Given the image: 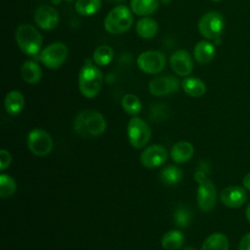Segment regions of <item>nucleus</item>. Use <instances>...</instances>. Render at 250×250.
<instances>
[{
    "label": "nucleus",
    "mask_w": 250,
    "mask_h": 250,
    "mask_svg": "<svg viewBox=\"0 0 250 250\" xmlns=\"http://www.w3.org/2000/svg\"><path fill=\"white\" fill-rule=\"evenodd\" d=\"M158 25L157 22L151 19L145 17L141 19L136 24V31L138 35L144 39H150L157 33Z\"/></svg>",
    "instance_id": "obj_22"
},
{
    "label": "nucleus",
    "mask_w": 250,
    "mask_h": 250,
    "mask_svg": "<svg viewBox=\"0 0 250 250\" xmlns=\"http://www.w3.org/2000/svg\"><path fill=\"white\" fill-rule=\"evenodd\" d=\"M133 23L132 12L124 5L117 6L106 15L104 25L110 34H121L130 29Z\"/></svg>",
    "instance_id": "obj_3"
},
{
    "label": "nucleus",
    "mask_w": 250,
    "mask_h": 250,
    "mask_svg": "<svg viewBox=\"0 0 250 250\" xmlns=\"http://www.w3.org/2000/svg\"><path fill=\"white\" fill-rule=\"evenodd\" d=\"M103 85V73L94 62L87 59L78 74V87L80 93L88 99L95 98Z\"/></svg>",
    "instance_id": "obj_2"
},
{
    "label": "nucleus",
    "mask_w": 250,
    "mask_h": 250,
    "mask_svg": "<svg viewBox=\"0 0 250 250\" xmlns=\"http://www.w3.org/2000/svg\"><path fill=\"white\" fill-rule=\"evenodd\" d=\"M22 79L28 84H36L41 80L42 70L38 63L32 61H27L21 67Z\"/></svg>",
    "instance_id": "obj_19"
},
{
    "label": "nucleus",
    "mask_w": 250,
    "mask_h": 250,
    "mask_svg": "<svg viewBox=\"0 0 250 250\" xmlns=\"http://www.w3.org/2000/svg\"><path fill=\"white\" fill-rule=\"evenodd\" d=\"M124 0H106V2L108 3H111V4H118V3H121L123 2Z\"/></svg>",
    "instance_id": "obj_35"
},
{
    "label": "nucleus",
    "mask_w": 250,
    "mask_h": 250,
    "mask_svg": "<svg viewBox=\"0 0 250 250\" xmlns=\"http://www.w3.org/2000/svg\"><path fill=\"white\" fill-rule=\"evenodd\" d=\"M159 5V0H131L130 6L133 13L138 16L153 14Z\"/></svg>",
    "instance_id": "obj_24"
},
{
    "label": "nucleus",
    "mask_w": 250,
    "mask_h": 250,
    "mask_svg": "<svg viewBox=\"0 0 250 250\" xmlns=\"http://www.w3.org/2000/svg\"><path fill=\"white\" fill-rule=\"evenodd\" d=\"M220 199L221 202L229 208H238L246 202V189L244 187L239 186L227 187L221 191Z\"/></svg>",
    "instance_id": "obj_13"
},
{
    "label": "nucleus",
    "mask_w": 250,
    "mask_h": 250,
    "mask_svg": "<svg viewBox=\"0 0 250 250\" xmlns=\"http://www.w3.org/2000/svg\"><path fill=\"white\" fill-rule=\"evenodd\" d=\"M194 153V147L191 143L181 141L176 143L170 151L171 158L176 163H186L191 159Z\"/></svg>",
    "instance_id": "obj_16"
},
{
    "label": "nucleus",
    "mask_w": 250,
    "mask_h": 250,
    "mask_svg": "<svg viewBox=\"0 0 250 250\" xmlns=\"http://www.w3.org/2000/svg\"><path fill=\"white\" fill-rule=\"evenodd\" d=\"M242 184H243V187H244L245 189L250 190V172L247 173V174L244 176V178H243V180H242Z\"/></svg>",
    "instance_id": "obj_33"
},
{
    "label": "nucleus",
    "mask_w": 250,
    "mask_h": 250,
    "mask_svg": "<svg viewBox=\"0 0 250 250\" xmlns=\"http://www.w3.org/2000/svg\"><path fill=\"white\" fill-rule=\"evenodd\" d=\"M185 242V236L181 230L173 229L165 232L161 238V246L165 250H178Z\"/></svg>",
    "instance_id": "obj_21"
},
{
    "label": "nucleus",
    "mask_w": 250,
    "mask_h": 250,
    "mask_svg": "<svg viewBox=\"0 0 250 250\" xmlns=\"http://www.w3.org/2000/svg\"><path fill=\"white\" fill-rule=\"evenodd\" d=\"M26 143L30 152L40 157L48 155L54 146L51 135L41 128L32 129L27 135Z\"/></svg>",
    "instance_id": "obj_7"
},
{
    "label": "nucleus",
    "mask_w": 250,
    "mask_h": 250,
    "mask_svg": "<svg viewBox=\"0 0 250 250\" xmlns=\"http://www.w3.org/2000/svg\"><path fill=\"white\" fill-rule=\"evenodd\" d=\"M180 87V81L172 75H164L153 78L148 84V90L153 96H167L177 92Z\"/></svg>",
    "instance_id": "obj_12"
},
{
    "label": "nucleus",
    "mask_w": 250,
    "mask_h": 250,
    "mask_svg": "<svg viewBox=\"0 0 250 250\" xmlns=\"http://www.w3.org/2000/svg\"><path fill=\"white\" fill-rule=\"evenodd\" d=\"M173 220L177 227L186 229L189 226L191 222V212L188 208L185 206H179L174 212Z\"/></svg>",
    "instance_id": "obj_30"
},
{
    "label": "nucleus",
    "mask_w": 250,
    "mask_h": 250,
    "mask_svg": "<svg viewBox=\"0 0 250 250\" xmlns=\"http://www.w3.org/2000/svg\"><path fill=\"white\" fill-rule=\"evenodd\" d=\"M67 55L68 49L65 44L56 42L48 45L39 53V60L46 67L56 69L64 63Z\"/></svg>",
    "instance_id": "obj_8"
},
{
    "label": "nucleus",
    "mask_w": 250,
    "mask_h": 250,
    "mask_svg": "<svg viewBox=\"0 0 250 250\" xmlns=\"http://www.w3.org/2000/svg\"><path fill=\"white\" fill-rule=\"evenodd\" d=\"M159 178L164 185L174 186L181 182L183 178V171L175 165H169L161 169L159 173Z\"/></svg>",
    "instance_id": "obj_25"
},
{
    "label": "nucleus",
    "mask_w": 250,
    "mask_h": 250,
    "mask_svg": "<svg viewBox=\"0 0 250 250\" xmlns=\"http://www.w3.org/2000/svg\"><path fill=\"white\" fill-rule=\"evenodd\" d=\"M184 92L192 98H199L206 92L205 83L197 77H187L182 81Z\"/></svg>",
    "instance_id": "obj_20"
},
{
    "label": "nucleus",
    "mask_w": 250,
    "mask_h": 250,
    "mask_svg": "<svg viewBox=\"0 0 250 250\" xmlns=\"http://www.w3.org/2000/svg\"><path fill=\"white\" fill-rule=\"evenodd\" d=\"M170 65L173 71L179 76L189 75L193 68L190 55L185 50H178L171 56Z\"/></svg>",
    "instance_id": "obj_15"
},
{
    "label": "nucleus",
    "mask_w": 250,
    "mask_h": 250,
    "mask_svg": "<svg viewBox=\"0 0 250 250\" xmlns=\"http://www.w3.org/2000/svg\"><path fill=\"white\" fill-rule=\"evenodd\" d=\"M12 156L10 152L4 148L0 150V171H4L11 165Z\"/></svg>",
    "instance_id": "obj_31"
},
{
    "label": "nucleus",
    "mask_w": 250,
    "mask_h": 250,
    "mask_svg": "<svg viewBox=\"0 0 250 250\" xmlns=\"http://www.w3.org/2000/svg\"><path fill=\"white\" fill-rule=\"evenodd\" d=\"M73 128L75 133L83 138H97L105 131L106 122L101 112L84 109L76 114Z\"/></svg>",
    "instance_id": "obj_1"
},
{
    "label": "nucleus",
    "mask_w": 250,
    "mask_h": 250,
    "mask_svg": "<svg viewBox=\"0 0 250 250\" xmlns=\"http://www.w3.org/2000/svg\"><path fill=\"white\" fill-rule=\"evenodd\" d=\"M168 158L167 149L162 145H151L146 147L141 153L140 160L144 167L152 169L165 163Z\"/></svg>",
    "instance_id": "obj_11"
},
{
    "label": "nucleus",
    "mask_w": 250,
    "mask_h": 250,
    "mask_svg": "<svg viewBox=\"0 0 250 250\" xmlns=\"http://www.w3.org/2000/svg\"><path fill=\"white\" fill-rule=\"evenodd\" d=\"M4 107L8 114L18 115L21 112L24 107V97L23 95L17 90L10 91L4 100Z\"/></svg>",
    "instance_id": "obj_18"
},
{
    "label": "nucleus",
    "mask_w": 250,
    "mask_h": 250,
    "mask_svg": "<svg viewBox=\"0 0 250 250\" xmlns=\"http://www.w3.org/2000/svg\"><path fill=\"white\" fill-rule=\"evenodd\" d=\"M161 1H162V2H164V0H161ZM169 1H170V0H166V3H168Z\"/></svg>",
    "instance_id": "obj_38"
},
{
    "label": "nucleus",
    "mask_w": 250,
    "mask_h": 250,
    "mask_svg": "<svg viewBox=\"0 0 250 250\" xmlns=\"http://www.w3.org/2000/svg\"><path fill=\"white\" fill-rule=\"evenodd\" d=\"M200 250H229V239L223 233H212L204 240Z\"/></svg>",
    "instance_id": "obj_23"
},
{
    "label": "nucleus",
    "mask_w": 250,
    "mask_h": 250,
    "mask_svg": "<svg viewBox=\"0 0 250 250\" xmlns=\"http://www.w3.org/2000/svg\"><path fill=\"white\" fill-rule=\"evenodd\" d=\"M216 54L214 44L207 40H201L196 43L193 49V56L195 61L200 64H206L210 62Z\"/></svg>",
    "instance_id": "obj_17"
},
{
    "label": "nucleus",
    "mask_w": 250,
    "mask_h": 250,
    "mask_svg": "<svg viewBox=\"0 0 250 250\" xmlns=\"http://www.w3.org/2000/svg\"><path fill=\"white\" fill-rule=\"evenodd\" d=\"M212 1H213V2H220L221 0H212Z\"/></svg>",
    "instance_id": "obj_37"
},
{
    "label": "nucleus",
    "mask_w": 250,
    "mask_h": 250,
    "mask_svg": "<svg viewBox=\"0 0 250 250\" xmlns=\"http://www.w3.org/2000/svg\"><path fill=\"white\" fill-rule=\"evenodd\" d=\"M16 41L21 51L27 56L39 53L42 46V37L38 30L30 24H21L16 30Z\"/></svg>",
    "instance_id": "obj_4"
},
{
    "label": "nucleus",
    "mask_w": 250,
    "mask_h": 250,
    "mask_svg": "<svg viewBox=\"0 0 250 250\" xmlns=\"http://www.w3.org/2000/svg\"><path fill=\"white\" fill-rule=\"evenodd\" d=\"M121 105L124 111L132 116H137L142 110V103L134 94H126L121 100Z\"/></svg>",
    "instance_id": "obj_27"
},
{
    "label": "nucleus",
    "mask_w": 250,
    "mask_h": 250,
    "mask_svg": "<svg viewBox=\"0 0 250 250\" xmlns=\"http://www.w3.org/2000/svg\"><path fill=\"white\" fill-rule=\"evenodd\" d=\"M17 190V184L14 178L7 174L0 175V196L7 198L12 196Z\"/></svg>",
    "instance_id": "obj_29"
},
{
    "label": "nucleus",
    "mask_w": 250,
    "mask_h": 250,
    "mask_svg": "<svg viewBox=\"0 0 250 250\" xmlns=\"http://www.w3.org/2000/svg\"><path fill=\"white\" fill-rule=\"evenodd\" d=\"M102 6V0H77L75 3V11L84 17L96 14Z\"/></svg>",
    "instance_id": "obj_26"
},
{
    "label": "nucleus",
    "mask_w": 250,
    "mask_h": 250,
    "mask_svg": "<svg viewBox=\"0 0 250 250\" xmlns=\"http://www.w3.org/2000/svg\"><path fill=\"white\" fill-rule=\"evenodd\" d=\"M238 250H250V232L241 237L238 244Z\"/></svg>",
    "instance_id": "obj_32"
},
{
    "label": "nucleus",
    "mask_w": 250,
    "mask_h": 250,
    "mask_svg": "<svg viewBox=\"0 0 250 250\" xmlns=\"http://www.w3.org/2000/svg\"><path fill=\"white\" fill-rule=\"evenodd\" d=\"M197 188V205L202 212H210L214 209L217 201L216 188L209 179L200 180Z\"/></svg>",
    "instance_id": "obj_10"
},
{
    "label": "nucleus",
    "mask_w": 250,
    "mask_h": 250,
    "mask_svg": "<svg viewBox=\"0 0 250 250\" xmlns=\"http://www.w3.org/2000/svg\"><path fill=\"white\" fill-rule=\"evenodd\" d=\"M113 58V50L107 45H101L93 53V62L97 65H107Z\"/></svg>",
    "instance_id": "obj_28"
},
{
    "label": "nucleus",
    "mask_w": 250,
    "mask_h": 250,
    "mask_svg": "<svg viewBox=\"0 0 250 250\" xmlns=\"http://www.w3.org/2000/svg\"><path fill=\"white\" fill-rule=\"evenodd\" d=\"M182 250H195L193 247H191V246H188V247H185L184 249H182Z\"/></svg>",
    "instance_id": "obj_36"
},
{
    "label": "nucleus",
    "mask_w": 250,
    "mask_h": 250,
    "mask_svg": "<svg viewBox=\"0 0 250 250\" xmlns=\"http://www.w3.org/2000/svg\"><path fill=\"white\" fill-rule=\"evenodd\" d=\"M34 20L37 25L42 29L51 30L58 25L60 18L55 8L48 5H42L35 11Z\"/></svg>",
    "instance_id": "obj_14"
},
{
    "label": "nucleus",
    "mask_w": 250,
    "mask_h": 250,
    "mask_svg": "<svg viewBox=\"0 0 250 250\" xmlns=\"http://www.w3.org/2000/svg\"><path fill=\"white\" fill-rule=\"evenodd\" d=\"M127 135L130 145L135 148H142L150 140L151 132L148 124L138 116H133L127 126Z\"/></svg>",
    "instance_id": "obj_6"
},
{
    "label": "nucleus",
    "mask_w": 250,
    "mask_h": 250,
    "mask_svg": "<svg viewBox=\"0 0 250 250\" xmlns=\"http://www.w3.org/2000/svg\"><path fill=\"white\" fill-rule=\"evenodd\" d=\"M245 216H246V219L247 221L250 223V202L247 204L246 206V209H245Z\"/></svg>",
    "instance_id": "obj_34"
},
{
    "label": "nucleus",
    "mask_w": 250,
    "mask_h": 250,
    "mask_svg": "<svg viewBox=\"0 0 250 250\" xmlns=\"http://www.w3.org/2000/svg\"><path fill=\"white\" fill-rule=\"evenodd\" d=\"M137 64L145 73L157 74L161 72L165 66V57L158 51H146L139 55Z\"/></svg>",
    "instance_id": "obj_9"
},
{
    "label": "nucleus",
    "mask_w": 250,
    "mask_h": 250,
    "mask_svg": "<svg viewBox=\"0 0 250 250\" xmlns=\"http://www.w3.org/2000/svg\"><path fill=\"white\" fill-rule=\"evenodd\" d=\"M225 27V20L222 14L216 11L205 13L198 21V30L200 34L210 40L220 38Z\"/></svg>",
    "instance_id": "obj_5"
},
{
    "label": "nucleus",
    "mask_w": 250,
    "mask_h": 250,
    "mask_svg": "<svg viewBox=\"0 0 250 250\" xmlns=\"http://www.w3.org/2000/svg\"><path fill=\"white\" fill-rule=\"evenodd\" d=\"M66 1H71V0H66Z\"/></svg>",
    "instance_id": "obj_39"
}]
</instances>
